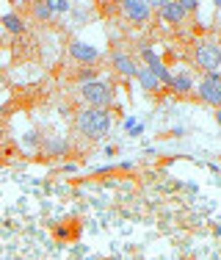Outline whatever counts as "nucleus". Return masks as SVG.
Returning <instances> with one entry per match:
<instances>
[{
  "label": "nucleus",
  "instance_id": "obj_12",
  "mask_svg": "<svg viewBox=\"0 0 221 260\" xmlns=\"http://www.w3.org/2000/svg\"><path fill=\"white\" fill-rule=\"evenodd\" d=\"M45 152L47 155H66L69 152V141H64V139H45Z\"/></svg>",
  "mask_w": 221,
  "mask_h": 260
},
{
  "label": "nucleus",
  "instance_id": "obj_17",
  "mask_svg": "<svg viewBox=\"0 0 221 260\" xmlns=\"http://www.w3.org/2000/svg\"><path fill=\"white\" fill-rule=\"evenodd\" d=\"M125 127H127V133H130V136H138L141 133V125H138V122H133V119H127Z\"/></svg>",
  "mask_w": 221,
  "mask_h": 260
},
{
  "label": "nucleus",
  "instance_id": "obj_2",
  "mask_svg": "<svg viewBox=\"0 0 221 260\" xmlns=\"http://www.w3.org/2000/svg\"><path fill=\"white\" fill-rule=\"evenodd\" d=\"M81 94H83V100L89 103V108H97V111H108V105L114 103V89H110L108 83H100V80L83 83Z\"/></svg>",
  "mask_w": 221,
  "mask_h": 260
},
{
  "label": "nucleus",
  "instance_id": "obj_15",
  "mask_svg": "<svg viewBox=\"0 0 221 260\" xmlns=\"http://www.w3.org/2000/svg\"><path fill=\"white\" fill-rule=\"evenodd\" d=\"M78 80H81V83H91V80H97V72L91 70V67H83V70L78 72Z\"/></svg>",
  "mask_w": 221,
  "mask_h": 260
},
{
  "label": "nucleus",
  "instance_id": "obj_16",
  "mask_svg": "<svg viewBox=\"0 0 221 260\" xmlns=\"http://www.w3.org/2000/svg\"><path fill=\"white\" fill-rule=\"evenodd\" d=\"M47 6H50L53 14H66V11H69V3H64V0H53V3H47Z\"/></svg>",
  "mask_w": 221,
  "mask_h": 260
},
{
  "label": "nucleus",
  "instance_id": "obj_5",
  "mask_svg": "<svg viewBox=\"0 0 221 260\" xmlns=\"http://www.w3.org/2000/svg\"><path fill=\"white\" fill-rule=\"evenodd\" d=\"M199 97L207 105H221V75L218 72H210L199 80Z\"/></svg>",
  "mask_w": 221,
  "mask_h": 260
},
{
  "label": "nucleus",
  "instance_id": "obj_1",
  "mask_svg": "<svg viewBox=\"0 0 221 260\" xmlns=\"http://www.w3.org/2000/svg\"><path fill=\"white\" fill-rule=\"evenodd\" d=\"M110 114L108 111H97V108H81L75 116V127L78 133L86 136V139L97 141V139H105L108 130H110Z\"/></svg>",
  "mask_w": 221,
  "mask_h": 260
},
{
  "label": "nucleus",
  "instance_id": "obj_8",
  "mask_svg": "<svg viewBox=\"0 0 221 260\" xmlns=\"http://www.w3.org/2000/svg\"><path fill=\"white\" fill-rule=\"evenodd\" d=\"M144 61H146V70H150L152 75H155L158 80H161V86H163V83L169 86V80H171V72H169V70H166V67L161 64V58H158V55L152 53V50H144Z\"/></svg>",
  "mask_w": 221,
  "mask_h": 260
},
{
  "label": "nucleus",
  "instance_id": "obj_3",
  "mask_svg": "<svg viewBox=\"0 0 221 260\" xmlns=\"http://www.w3.org/2000/svg\"><path fill=\"white\" fill-rule=\"evenodd\" d=\"M194 64L199 67L205 75L218 72V67H221V50H218L216 45H210V42H205V45H196V50H194Z\"/></svg>",
  "mask_w": 221,
  "mask_h": 260
},
{
  "label": "nucleus",
  "instance_id": "obj_7",
  "mask_svg": "<svg viewBox=\"0 0 221 260\" xmlns=\"http://www.w3.org/2000/svg\"><path fill=\"white\" fill-rule=\"evenodd\" d=\"M69 55L75 61H81V64H91V61H97L100 58V53H97V47H91V45H83L81 39H75L69 45Z\"/></svg>",
  "mask_w": 221,
  "mask_h": 260
},
{
  "label": "nucleus",
  "instance_id": "obj_10",
  "mask_svg": "<svg viewBox=\"0 0 221 260\" xmlns=\"http://www.w3.org/2000/svg\"><path fill=\"white\" fill-rule=\"evenodd\" d=\"M136 78H138V83H141V89H144V91H158V89H161V80L152 75L146 67H138Z\"/></svg>",
  "mask_w": 221,
  "mask_h": 260
},
{
  "label": "nucleus",
  "instance_id": "obj_6",
  "mask_svg": "<svg viewBox=\"0 0 221 260\" xmlns=\"http://www.w3.org/2000/svg\"><path fill=\"white\" fill-rule=\"evenodd\" d=\"M110 64H114V70L119 72L122 78H136V72H138V64L133 61V55H127V53H114L110 55Z\"/></svg>",
  "mask_w": 221,
  "mask_h": 260
},
{
  "label": "nucleus",
  "instance_id": "obj_4",
  "mask_svg": "<svg viewBox=\"0 0 221 260\" xmlns=\"http://www.w3.org/2000/svg\"><path fill=\"white\" fill-rule=\"evenodd\" d=\"M119 9L125 14V20L136 22V25H144L152 17V6L144 3V0H125V3H119Z\"/></svg>",
  "mask_w": 221,
  "mask_h": 260
},
{
  "label": "nucleus",
  "instance_id": "obj_9",
  "mask_svg": "<svg viewBox=\"0 0 221 260\" xmlns=\"http://www.w3.org/2000/svg\"><path fill=\"white\" fill-rule=\"evenodd\" d=\"M161 9V17L166 22H171V25H180L182 20H186V11H182L180 3H174V0H166V3L158 6Z\"/></svg>",
  "mask_w": 221,
  "mask_h": 260
},
{
  "label": "nucleus",
  "instance_id": "obj_11",
  "mask_svg": "<svg viewBox=\"0 0 221 260\" xmlns=\"http://www.w3.org/2000/svg\"><path fill=\"white\" fill-rule=\"evenodd\" d=\"M169 89L174 91V94H188V91H194V80L188 75H171Z\"/></svg>",
  "mask_w": 221,
  "mask_h": 260
},
{
  "label": "nucleus",
  "instance_id": "obj_18",
  "mask_svg": "<svg viewBox=\"0 0 221 260\" xmlns=\"http://www.w3.org/2000/svg\"><path fill=\"white\" fill-rule=\"evenodd\" d=\"M180 6H182V11H194V9H199V3H196V0H180Z\"/></svg>",
  "mask_w": 221,
  "mask_h": 260
},
{
  "label": "nucleus",
  "instance_id": "obj_14",
  "mask_svg": "<svg viewBox=\"0 0 221 260\" xmlns=\"http://www.w3.org/2000/svg\"><path fill=\"white\" fill-rule=\"evenodd\" d=\"M30 11H33L36 20H50V17H53V11H50V6H47V3H33V6H30Z\"/></svg>",
  "mask_w": 221,
  "mask_h": 260
},
{
  "label": "nucleus",
  "instance_id": "obj_13",
  "mask_svg": "<svg viewBox=\"0 0 221 260\" xmlns=\"http://www.w3.org/2000/svg\"><path fill=\"white\" fill-rule=\"evenodd\" d=\"M0 20H3V25L9 34H22V30H25V22H22L20 14H3Z\"/></svg>",
  "mask_w": 221,
  "mask_h": 260
}]
</instances>
